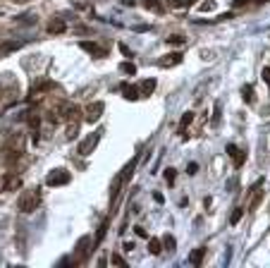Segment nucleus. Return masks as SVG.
I'll list each match as a JSON object with an SVG mask.
<instances>
[{
	"mask_svg": "<svg viewBox=\"0 0 270 268\" xmlns=\"http://www.w3.org/2000/svg\"><path fill=\"white\" fill-rule=\"evenodd\" d=\"M120 89H122V93H125L127 101H136V98H141L139 89H136V87H132V84H122Z\"/></svg>",
	"mask_w": 270,
	"mask_h": 268,
	"instance_id": "4468645a",
	"label": "nucleus"
},
{
	"mask_svg": "<svg viewBox=\"0 0 270 268\" xmlns=\"http://www.w3.org/2000/svg\"><path fill=\"white\" fill-rule=\"evenodd\" d=\"M136 163H139V158H132V161L127 163L125 168H122V173H120V178H122V182H129V179H132V173L136 170Z\"/></svg>",
	"mask_w": 270,
	"mask_h": 268,
	"instance_id": "ddd939ff",
	"label": "nucleus"
},
{
	"mask_svg": "<svg viewBox=\"0 0 270 268\" xmlns=\"http://www.w3.org/2000/svg\"><path fill=\"white\" fill-rule=\"evenodd\" d=\"M72 182V175L65 170V168H55L48 173V178H46V184L48 187H65V184H70Z\"/></svg>",
	"mask_w": 270,
	"mask_h": 268,
	"instance_id": "7ed1b4c3",
	"label": "nucleus"
},
{
	"mask_svg": "<svg viewBox=\"0 0 270 268\" xmlns=\"http://www.w3.org/2000/svg\"><path fill=\"white\" fill-rule=\"evenodd\" d=\"M216 10V0H206L198 5V12H213Z\"/></svg>",
	"mask_w": 270,
	"mask_h": 268,
	"instance_id": "b1692460",
	"label": "nucleus"
},
{
	"mask_svg": "<svg viewBox=\"0 0 270 268\" xmlns=\"http://www.w3.org/2000/svg\"><path fill=\"white\" fill-rule=\"evenodd\" d=\"M153 199H156V201H158V204H162V201H165V199H162V194H158V192H156V194H153Z\"/></svg>",
	"mask_w": 270,
	"mask_h": 268,
	"instance_id": "4c0bfd02",
	"label": "nucleus"
},
{
	"mask_svg": "<svg viewBox=\"0 0 270 268\" xmlns=\"http://www.w3.org/2000/svg\"><path fill=\"white\" fill-rule=\"evenodd\" d=\"M27 122H29V127L36 132L38 125H41V118H38V113H27Z\"/></svg>",
	"mask_w": 270,
	"mask_h": 268,
	"instance_id": "412c9836",
	"label": "nucleus"
},
{
	"mask_svg": "<svg viewBox=\"0 0 270 268\" xmlns=\"http://www.w3.org/2000/svg\"><path fill=\"white\" fill-rule=\"evenodd\" d=\"M242 98H244L246 103H256V93H253V87H251V84L242 87Z\"/></svg>",
	"mask_w": 270,
	"mask_h": 268,
	"instance_id": "a211bd4d",
	"label": "nucleus"
},
{
	"mask_svg": "<svg viewBox=\"0 0 270 268\" xmlns=\"http://www.w3.org/2000/svg\"><path fill=\"white\" fill-rule=\"evenodd\" d=\"M242 213H244V208H237V211L232 213V220H230V223H232V225H237V223L242 220Z\"/></svg>",
	"mask_w": 270,
	"mask_h": 268,
	"instance_id": "7c9ffc66",
	"label": "nucleus"
},
{
	"mask_svg": "<svg viewBox=\"0 0 270 268\" xmlns=\"http://www.w3.org/2000/svg\"><path fill=\"white\" fill-rule=\"evenodd\" d=\"M203 256H206V247H198L189 254V261H191V266H201L203 264Z\"/></svg>",
	"mask_w": 270,
	"mask_h": 268,
	"instance_id": "2eb2a0df",
	"label": "nucleus"
},
{
	"mask_svg": "<svg viewBox=\"0 0 270 268\" xmlns=\"http://www.w3.org/2000/svg\"><path fill=\"white\" fill-rule=\"evenodd\" d=\"M220 122V103H216V115H213V125Z\"/></svg>",
	"mask_w": 270,
	"mask_h": 268,
	"instance_id": "2f4dec72",
	"label": "nucleus"
},
{
	"mask_svg": "<svg viewBox=\"0 0 270 268\" xmlns=\"http://www.w3.org/2000/svg\"><path fill=\"white\" fill-rule=\"evenodd\" d=\"M110 261H112V266H127V261L120 256V254H112V259H110Z\"/></svg>",
	"mask_w": 270,
	"mask_h": 268,
	"instance_id": "c85d7f7f",
	"label": "nucleus"
},
{
	"mask_svg": "<svg viewBox=\"0 0 270 268\" xmlns=\"http://www.w3.org/2000/svg\"><path fill=\"white\" fill-rule=\"evenodd\" d=\"M258 2H270V0H258Z\"/></svg>",
	"mask_w": 270,
	"mask_h": 268,
	"instance_id": "ea45409f",
	"label": "nucleus"
},
{
	"mask_svg": "<svg viewBox=\"0 0 270 268\" xmlns=\"http://www.w3.org/2000/svg\"><path fill=\"white\" fill-rule=\"evenodd\" d=\"M79 122H81V120H70V122H67V139H74V137H77Z\"/></svg>",
	"mask_w": 270,
	"mask_h": 268,
	"instance_id": "aec40b11",
	"label": "nucleus"
},
{
	"mask_svg": "<svg viewBox=\"0 0 270 268\" xmlns=\"http://www.w3.org/2000/svg\"><path fill=\"white\" fill-rule=\"evenodd\" d=\"M17 96H19L17 79H15L10 72L0 74V101H2V103H12V101H17Z\"/></svg>",
	"mask_w": 270,
	"mask_h": 268,
	"instance_id": "f257e3e1",
	"label": "nucleus"
},
{
	"mask_svg": "<svg viewBox=\"0 0 270 268\" xmlns=\"http://www.w3.org/2000/svg\"><path fill=\"white\" fill-rule=\"evenodd\" d=\"M194 122V113L189 110V113H184L182 115V120H180V134H182V139H187V129H189V125Z\"/></svg>",
	"mask_w": 270,
	"mask_h": 268,
	"instance_id": "f8f14e48",
	"label": "nucleus"
},
{
	"mask_svg": "<svg viewBox=\"0 0 270 268\" xmlns=\"http://www.w3.org/2000/svg\"><path fill=\"white\" fill-rule=\"evenodd\" d=\"M165 41H167L170 46H182V43H184V36H180V34H172V36H167Z\"/></svg>",
	"mask_w": 270,
	"mask_h": 268,
	"instance_id": "a878e982",
	"label": "nucleus"
},
{
	"mask_svg": "<svg viewBox=\"0 0 270 268\" xmlns=\"http://www.w3.org/2000/svg\"><path fill=\"white\" fill-rule=\"evenodd\" d=\"M161 242H162V247H165L167 251H175V247H177V242H175V237H172V235H165Z\"/></svg>",
	"mask_w": 270,
	"mask_h": 268,
	"instance_id": "4be33fe9",
	"label": "nucleus"
},
{
	"mask_svg": "<svg viewBox=\"0 0 270 268\" xmlns=\"http://www.w3.org/2000/svg\"><path fill=\"white\" fill-rule=\"evenodd\" d=\"M227 153L232 156V161H234V165H237V168H242V165H244V161H246V153H244L239 146H234V144H227Z\"/></svg>",
	"mask_w": 270,
	"mask_h": 268,
	"instance_id": "1a4fd4ad",
	"label": "nucleus"
},
{
	"mask_svg": "<svg viewBox=\"0 0 270 268\" xmlns=\"http://www.w3.org/2000/svg\"><path fill=\"white\" fill-rule=\"evenodd\" d=\"M182 60H184V55L182 53H167L158 60V67H162V70H167V67H177V65H182Z\"/></svg>",
	"mask_w": 270,
	"mask_h": 268,
	"instance_id": "6e6552de",
	"label": "nucleus"
},
{
	"mask_svg": "<svg viewBox=\"0 0 270 268\" xmlns=\"http://www.w3.org/2000/svg\"><path fill=\"white\" fill-rule=\"evenodd\" d=\"M120 72H125V74H132V77H134V74H136V65H134V62H122V65H120Z\"/></svg>",
	"mask_w": 270,
	"mask_h": 268,
	"instance_id": "393cba45",
	"label": "nucleus"
},
{
	"mask_svg": "<svg viewBox=\"0 0 270 268\" xmlns=\"http://www.w3.org/2000/svg\"><path fill=\"white\" fill-rule=\"evenodd\" d=\"M122 5H127V7H132V5H136V0H120Z\"/></svg>",
	"mask_w": 270,
	"mask_h": 268,
	"instance_id": "f704fd0d",
	"label": "nucleus"
},
{
	"mask_svg": "<svg viewBox=\"0 0 270 268\" xmlns=\"http://www.w3.org/2000/svg\"><path fill=\"white\" fill-rule=\"evenodd\" d=\"M120 51H122V53H125L127 58H132V53H129V48H127V46H120Z\"/></svg>",
	"mask_w": 270,
	"mask_h": 268,
	"instance_id": "c9c22d12",
	"label": "nucleus"
},
{
	"mask_svg": "<svg viewBox=\"0 0 270 268\" xmlns=\"http://www.w3.org/2000/svg\"><path fill=\"white\" fill-rule=\"evenodd\" d=\"M22 187V179H19V175H5V179H2V189L5 192H12V189H19Z\"/></svg>",
	"mask_w": 270,
	"mask_h": 268,
	"instance_id": "9d476101",
	"label": "nucleus"
},
{
	"mask_svg": "<svg viewBox=\"0 0 270 268\" xmlns=\"http://www.w3.org/2000/svg\"><path fill=\"white\" fill-rule=\"evenodd\" d=\"M24 43L22 41H5L2 46H0V58H5V55H10V53H15V51H19Z\"/></svg>",
	"mask_w": 270,
	"mask_h": 268,
	"instance_id": "9b49d317",
	"label": "nucleus"
},
{
	"mask_svg": "<svg viewBox=\"0 0 270 268\" xmlns=\"http://www.w3.org/2000/svg\"><path fill=\"white\" fill-rule=\"evenodd\" d=\"M153 91H156V79H144V84H141V89H139L141 98H144V96H151Z\"/></svg>",
	"mask_w": 270,
	"mask_h": 268,
	"instance_id": "dca6fc26",
	"label": "nucleus"
},
{
	"mask_svg": "<svg viewBox=\"0 0 270 268\" xmlns=\"http://www.w3.org/2000/svg\"><path fill=\"white\" fill-rule=\"evenodd\" d=\"M144 7L146 10H156V12H161V0H144Z\"/></svg>",
	"mask_w": 270,
	"mask_h": 268,
	"instance_id": "bb28decb",
	"label": "nucleus"
},
{
	"mask_svg": "<svg viewBox=\"0 0 270 268\" xmlns=\"http://www.w3.org/2000/svg\"><path fill=\"white\" fill-rule=\"evenodd\" d=\"M12 2H27V0H12Z\"/></svg>",
	"mask_w": 270,
	"mask_h": 268,
	"instance_id": "58836bf2",
	"label": "nucleus"
},
{
	"mask_svg": "<svg viewBox=\"0 0 270 268\" xmlns=\"http://www.w3.org/2000/svg\"><path fill=\"white\" fill-rule=\"evenodd\" d=\"M106 230H108V220H103V225H101V230H98V235H96V244L106 237Z\"/></svg>",
	"mask_w": 270,
	"mask_h": 268,
	"instance_id": "cd10ccee",
	"label": "nucleus"
},
{
	"mask_svg": "<svg viewBox=\"0 0 270 268\" xmlns=\"http://www.w3.org/2000/svg\"><path fill=\"white\" fill-rule=\"evenodd\" d=\"M194 0H167V5L172 7V10H182V7H189Z\"/></svg>",
	"mask_w": 270,
	"mask_h": 268,
	"instance_id": "5701e85b",
	"label": "nucleus"
},
{
	"mask_svg": "<svg viewBox=\"0 0 270 268\" xmlns=\"http://www.w3.org/2000/svg\"><path fill=\"white\" fill-rule=\"evenodd\" d=\"M187 170H189V175H194V173L198 170V165H196V163H189V168H187Z\"/></svg>",
	"mask_w": 270,
	"mask_h": 268,
	"instance_id": "72a5a7b5",
	"label": "nucleus"
},
{
	"mask_svg": "<svg viewBox=\"0 0 270 268\" xmlns=\"http://www.w3.org/2000/svg\"><path fill=\"white\" fill-rule=\"evenodd\" d=\"M261 77H263V82H266V84H268V87H270V67H266Z\"/></svg>",
	"mask_w": 270,
	"mask_h": 268,
	"instance_id": "473e14b6",
	"label": "nucleus"
},
{
	"mask_svg": "<svg viewBox=\"0 0 270 268\" xmlns=\"http://www.w3.org/2000/svg\"><path fill=\"white\" fill-rule=\"evenodd\" d=\"M103 110H106V103L103 101H93V103H89V106L84 108V120L86 122H98L101 120V115H103Z\"/></svg>",
	"mask_w": 270,
	"mask_h": 268,
	"instance_id": "39448f33",
	"label": "nucleus"
},
{
	"mask_svg": "<svg viewBox=\"0 0 270 268\" xmlns=\"http://www.w3.org/2000/svg\"><path fill=\"white\" fill-rule=\"evenodd\" d=\"M175 173H177L175 168H167V170H165V179H167V184H172V182H175Z\"/></svg>",
	"mask_w": 270,
	"mask_h": 268,
	"instance_id": "c756f323",
	"label": "nucleus"
},
{
	"mask_svg": "<svg viewBox=\"0 0 270 268\" xmlns=\"http://www.w3.org/2000/svg\"><path fill=\"white\" fill-rule=\"evenodd\" d=\"M38 206H41V189H24L19 194L17 208L22 213H34Z\"/></svg>",
	"mask_w": 270,
	"mask_h": 268,
	"instance_id": "f03ea898",
	"label": "nucleus"
},
{
	"mask_svg": "<svg viewBox=\"0 0 270 268\" xmlns=\"http://www.w3.org/2000/svg\"><path fill=\"white\" fill-rule=\"evenodd\" d=\"M134 230H136V235H139V237H146V230H144V228H134Z\"/></svg>",
	"mask_w": 270,
	"mask_h": 268,
	"instance_id": "e433bc0d",
	"label": "nucleus"
},
{
	"mask_svg": "<svg viewBox=\"0 0 270 268\" xmlns=\"http://www.w3.org/2000/svg\"><path fill=\"white\" fill-rule=\"evenodd\" d=\"M79 48L91 53L93 58H106V55H108V51H106L103 46H98V43H93V41H79Z\"/></svg>",
	"mask_w": 270,
	"mask_h": 268,
	"instance_id": "0eeeda50",
	"label": "nucleus"
},
{
	"mask_svg": "<svg viewBox=\"0 0 270 268\" xmlns=\"http://www.w3.org/2000/svg\"><path fill=\"white\" fill-rule=\"evenodd\" d=\"M148 251H151L153 256H158V254L162 251V242H161V239H156V237H153V239H148Z\"/></svg>",
	"mask_w": 270,
	"mask_h": 268,
	"instance_id": "6ab92c4d",
	"label": "nucleus"
},
{
	"mask_svg": "<svg viewBox=\"0 0 270 268\" xmlns=\"http://www.w3.org/2000/svg\"><path fill=\"white\" fill-rule=\"evenodd\" d=\"M98 142H101V132H91L89 137L79 144V149H77V151H79V156H91V153H93V149L98 146Z\"/></svg>",
	"mask_w": 270,
	"mask_h": 268,
	"instance_id": "423d86ee",
	"label": "nucleus"
},
{
	"mask_svg": "<svg viewBox=\"0 0 270 268\" xmlns=\"http://www.w3.org/2000/svg\"><path fill=\"white\" fill-rule=\"evenodd\" d=\"M67 27H65V22H60V19H53V22H48V31L51 34H62Z\"/></svg>",
	"mask_w": 270,
	"mask_h": 268,
	"instance_id": "f3484780",
	"label": "nucleus"
},
{
	"mask_svg": "<svg viewBox=\"0 0 270 268\" xmlns=\"http://www.w3.org/2000/svg\"><path fill=\"white\" fill-rule=\"evenodd\" d=\"M91 244H93L91 235H84V237H79V242H77V247H74V254H77V264H84V261L89 259Z\"/></svg>",
	"mask_w": 270,
	"mask_h": 268,
	"instance_id": "20e7f679",
	"label": "nucleus"
}]
</instances>
